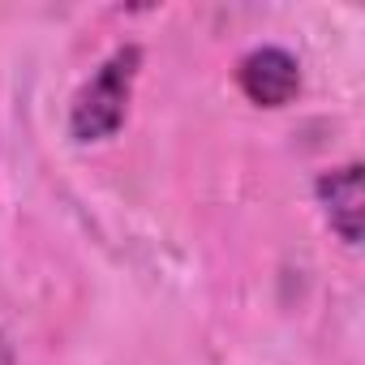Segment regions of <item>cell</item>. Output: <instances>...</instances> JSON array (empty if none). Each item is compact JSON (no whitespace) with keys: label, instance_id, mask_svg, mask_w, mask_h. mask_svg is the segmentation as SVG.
Instances as JSON below:
<instances>
[{"label":"cell","instance_id":"cell-1","mask_svg":"<svg viewBox=\"0 0 365 365\" xmlns=\"http://www.w3.org/2000/svg\"><path fill=\"white\" fill-rule=\"evenodd\" d=\"M138 65H142V48H133V43L129 48H116L95 69V78L78 91V99L69 108V133L78 142H103V138H112L125 125Z\"/></svg>","mask_w":365,"mask_h":365},{"label":"cell","instance_id":"cell-2","mask_svg":"<svg viewBox=\"0 0 365 365\" xmlns=\"http://www.w3.org/2000/svg\"><path fill=\"white\" fill-rule=\"evenodd\" d=\"M237 82L245 99H254L258 108H284L301 91V65L284 48H254L250 56H241Z\"/></svg>","mask_w":365,"mask_h":365},{"label":"cell","instance_id":"cell-3","mask_svg":"<svg viewBox=\"0 0 365 365\" xmlns=\"http://www.w3.org/2000/svg\"><path fill=\"white\" fill-rule=\"evenodd\" d=\"M314 190H318V202H322L331 232L344 245H356L361 241V163H344L335 172H322Z\"/></svg>","mask_w":365,"mask_h":365}]
</instances>
